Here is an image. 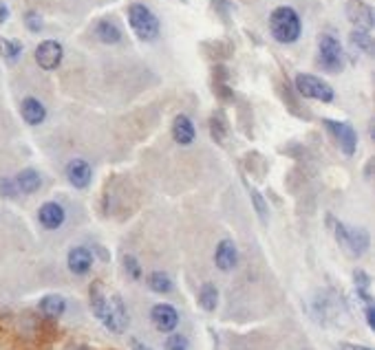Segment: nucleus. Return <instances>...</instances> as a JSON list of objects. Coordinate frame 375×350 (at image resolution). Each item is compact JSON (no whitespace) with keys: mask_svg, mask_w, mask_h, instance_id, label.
<instances>
[{"mask_svg":"<svg viewBox=\"0 0 375 350\" xmlns=\"http://www.w3.org/2000/svg\"><path fill=\"white\" fill-rule=\"evenodd\" d=\"M25 25L31 33L42 31V18L38 16V11H27L25 13Z\"/></svg>","mask_w":375,"mask_h":350,"instance_id":"28","label":"nucleus"},{"mask_svg":"<svg viewBox=\"0 0 375 350\" xmlns=\"http://www.w3.org/2000/svg\"><path fill=\"white\" fill-rule=\"evenodd\" d=\"M196 137L194 123L188 115H177L172 121V139L179 145H190Z\"/></svg>","mask_w":375,"mask_h":350,"instance_id":"15","label":"nucleus"},{"mask_svg":"<svg viewBox=\"0 0 375 350\" xmlns=\"http://www.w3.org/2000/svg\"><path fill=\"white\" fill-rule=\"evenodd\" d=\"M199 304H201L203 310L212 313L214 308L219 306V289L214 286V284H210V282H206V284L199 289Z\"/></svg>","mask_w":375,"mask_h":350,"instance_id":"21","label":"nucleus"},{"mask_svg":"<svg viewBox=\"0 0 375 350\" xmlns=\"http://www.w3.org/2000/svg\"><path fill=\"white\" fill-rule=\"evenodd\" d=\"M131 350H153V348L144 342H139L137 337H131Z\"/></svg>","mask_w":375,"mask_h":350,"instance_id":"31","label":"nucleus"},{"mask_svg":"<svg viewBox=\"0 0 375 350\" xmlns=\"http://www.w3.org/2000/svg\"><path fill=\"white\" fill-rule=\"evenodd\" d=\"M0 55H3L7 62H16L23 55V44L18 40L0 38Z\"/></svg>","mask_w":375,"mask_h":350,"instance_id":"24","label":"nucleus"},{"mask_svg":"<svg viewBox=\"0 0 375 350\" xmlns=\"http://www.w3.org/2000/svg\"><path fill=\"white\" fill-rule=\"evenodd\" d=\"M66 350H91V348L84 346V344H73V346H69Z\"/></svg>","mask_w":375,"mask_h":350,"instance_id":"35","label":"nucleus"},{"mask_svg":"<svg viewBox=\"0 0 375 350\" xmlns=\"http://www.w3.org/2000/svg\"><path fill=\"white\" fill-rule=\"evenodd\" d=\"M150 320L159 333H172L179 324V313L170 304H155L150 310Z\"/></svg>","mask_w":375,"mask_h":350,"instance_id":"10","label":"nucleus"},{"mask_svg":"<svg viewBox=\"0 0 375 350\" xmlns=\"http://www.w3.org/2000/svg\"><path fill=\"white\" fill-rule=\"evenodd\" d=\"M214 262L221 271H232L239 265V249L234 245V241L230 238H223V241L217 245V251H214Z\"/></svg>","mask_w":375,"mask_h":350,"instance_id":"13","label":"nucleus"},{"mask_svg":"<svg viewBox=\"0 0 375 350\" xmlns=\"http://www.w3.org/2000/svg\"><path fill=\"white\" fill-rule=\"evenodd\" d=\"M148 286H150V291L166 296V293L172 291V278H170L166 271H153L148 275Z\"/></svg>","mask_w":375,"mask_h":350,"instance_id":"22","label":"nucleus"},{"mask_svg":"<svg viewBox=\"0 0 375 350\" xmlns=\"http://www.w3.org/2000/svg\"><path fill=\"white\" fill-rule=\"evenodd\" d=\"M323 123L331 133V137L338 141V145H340V150L347 157H353L355 150H358V133H355V128L347 121H338V119H325Z\"/></svg>","mask_w":375,"mask_h":350,"instance_id":"7","label":"nucleus"},{"mask_svg":"<svg viewBox=\"0 0 375 350\" xmlns=\"http://www.w3.org/2000/svg\"><path fill=\"white\" fill-rule=\"evenodd\" d=\"M335 231V241L347 253L351 255H362L369 249V234L367 229H355V227H347L345 223H335L333 225Z\"/></svg>","mask_w":375,"mask_h":350,"instance_id":"6","label":"nucleus"},{"mask_svg":"<svg viewBox=\"0 0 375 350\" xmlns=\"http://www.w3.org/2000/svg\"><path fill=\"white\" fill-rule=\"evenodd\" d=\"M318 66L327 73H340L345 68L343 44L331 33H323L318 40Z\"/></svg>","mask_w":375,"mask_h":350,"instance_id":"4","label":"nucleus"},{"mask_svg":"<svg viewBox=\"0 0 375 350\" xmlns=\"http://www.w3.org/2000/svg\"><path fill=\"white\" fill-rule=\"evenodd\" d=\"M66 265H69L71 273L86 275L93 267V251L86 249V247H73L66 255Z\"/></svg>","mask_w":375,"mask_h":350,"instance_id":"14","label":"nucleus"},{"mask_svg":"<svg viewBox=\"0 0 375 350\" xmlns=\"http://www.w3.org/2000/svg\"><path fill=\"white\" fill-rule=\"evenodd\" d=\"M129 25L133 29V33L139 40L144 42H153L159 38V31H162V25H159V18L153 13L150 7L141 5V3H133L129 7Z\"/></svg>","mask_w":375,"mask_h":350,"instance_id":"3","label":"nucleus"},{"mask_svg":"<svg viewBox=\"0 0 375 350\" xmlns=\"http://www.w3.org/2000/svg\"><path fill=\"white\" fill-rule=\"evenodd\" d=\"M64 49L58 40H44L35 49V62L42 71H56L62 64Z\"/></svg>","mask_w":375,"mask_h":350,"instance_id":"8","label":"nucleus"},{"mask_svg":"<svg viewBox=\"0 0 375 350\" xmlns=\"http://www.w3.org/2000/svg\"><path fill=\"white\" fill-rule=\"evenodd\" d=\"M349 40H351L353 47H358V49L364 51L367 55H373V38H371V31L355 29V31H351Z\"/></svg>","mask_w":375,"mask_h":350,"instance_id":"23","label":"nucleus"},{"mask_svg":"<svg viewBox=\"0 0 375 350\" xmlns=\"http://www.w3.org/2000/svg\"><path fill=\"white\" fill-rule=\"evenodd\" d=\"M38 308L47 320H60L66 310V300L62 296H58V293H49V296H44L40 300Z\"/></svg>","mask_w":375,"mask_h":350,"instance_id":"17","label":"nucleus"},{"mask_svg":"<svg viewBox=\"0 0 375 350\" xmlns=\"http://www.w3.org/2000/svg\"><path fill=\"white\" fill-rule=\"evenodd\" d=\"M124 269L129 271V275L133 280H139L141 278V267L137 262V258L135 255H124Z\"/></svg>","mask_w":375,"mask_h":350,"instance_id":"27","label":"nucleus"},{"mask_svg":"<svg viewBox=\"0 0 375 350\" xmlns=\"http://www.w3.org/2000/svg\"><path fill=\"white\" fill-rule=\"evenodd\" d=\"M335 350H371L367 346H358V344H338Z\"/></svg>","mask_w":375,"mask_h":350,"instance_id":"32","label":"nucleus"},{"mask_svg":"<svg viewBox=\"0 0 375 350\" xmlns=\"http://www.w3.org/2000/svg\"><path fill=\"white\" fill-rule=\"evenodd\" d=\"M20 115L29 126H40L47 119V108L35 97H25L20 104Z\"/></svg>","mask_w":375,"mask_h":350,"instance_id":"16","label":"nucleus"},{"mask_svg":"<svg viewBox=\"0 0 375 350\" xmlns=\"http://www.w3.org/2000/svg\"><path fill=\"white\" fill-rule=\"evenodd\" d=\"M270 31L276 42L294 44L302 33L300 16L292 7H276L270 16Z\"/></svg>","mask_w":375,"mask_h":350,"instance_id":"2","label":"nucleus"},{"mask_svg":"<svg viewBox=\"0 0 375 350\" xmlns=\"http://www.w3.org/2000/svg\"><path fill=\"white\" fill-rule=\"evenodd\" d=\"M38 220H40V225L44 227V229H60L62 225H64V220H66V212H64V207L60 205V203H53V200H49V203H44V205L38 210Z\"/></svg>","mask_w":375,"mask_h":350,"instance_id":"12","label":"nucleus"},{"mask_svg":"<svg viewBox=\"0 0 375 350\" xmlns=\"http://www.w3.org/2000/svg\"><path fill=\"white\" fill-rule=\"evenodd\" d=\"M66 179L73 188L78 190H86L91 186V179H93V170H91V163L84 161V159H73L69 161L66 165Z\"/></svg>","mask_w":375,"mask_h":350,"instance_id":"11","label":"nucleus"},{"mask_svg":"<svg viewBox=\"0 0 375 350\" xmlns=\"http://www.w3.org/2000/svg\"><path fill=\"white\" fill-rule=\"evenodd\" d=\"M0 194L5 198H16L18 196V188L13 179H0Z\"/></svg>","mask_w":375,"mask_h":350,"instance_id":"29","label":"nucleus"},{"mask_svg":"<svg viewBox=\"0 0 375 350\" xmlns=\"http://www.w3.org/2000/svg\"><path fill=\"white\" fill-rule=\"evenodd\" d=\"M294 86H296V93L300 97L318 99V102H325V104L333 102V88L325 80L311 76V73H298Z\"/></svg>","mask_w":375,"mask_h":350,"instance_id":"5","label":"nucleus"},{"mask_svg":"<svg viewBox=\"0 0 375 350\" xmlns=\"http://www.w3.org/2000/svg\"><path fill=\"white\" fill-rule=\"evenodd\" d=\"M347 18L355 25V29L371 31L375 27V13L367 3H362V0H349L347 3Z\"/></svg>","mask_w":375,"mask_h":350,"instance_id":"9","label":"nucleus"},{"mask_svg":"<svg viewBox=\"0 0 375 350\" xmlns=\"http://www.w3.org/2000/svg\"><path fill=\"white\" fill-rule=\"evenodd\" d=\"M249 196H252V203H254V210H256V214L261 216L263 223H267V203H265L263 194H261V192H256L254 188H249Z\"/></svg>","mask_w":375,"mask_h":350,"instance_id":"25","label":"nucleus"},{"mask_svg":"<svg viewBox=\"0 0 375 350\" xmlns=\"http://www.w3.org/2000/svg\"><path fill=\"white\" fill-rule=\"evenodd\" d=\"M7 18H9V7L3 3V0H0V25H5Z\"/></svg>","mask_w":375,"mask_h":350,"instance_id":"33","label":"nucleus"},{"mask_svg":"<svg viewBox=\"0 0 375 350\" xmlns=\"http://www.w3.org/2000/svg\"><path fill=\"white\" fill-rule=\"evenodd\" d=\"M210 133H212V137L217 143H223L225 137H227V117H225V113L221 108L214 110L212 117H210Z\"/></svg>","mask_w":375,"mask_h":350,"instance_id":"20","label":"nucleus"},{"mask_svg":"<svg viewBox=\"0 0 375 350\" xmlns=\"http://www.w3.org/2000/svg\"><path fill=\"white\" fill-rule=\"evenodd\" d=\"M95 35L104 44H117L121 40V29L117 27V23L111 20V18H104V20L95 25Z\"/></svg>","mask_w":375,"mask_h":350,"instance_id":"19","label":"nucleus"},{"mask_svg":"<svg viewBox=\"0 0 375 350\" xmlns=\"http://www.w3.org/2000/svg\"><path fill=\"white\" fill-rule=\"evenodd\" d=\"M214 3V7L217 9H221V11H227V9H232V0H212Z\"/></svg>","mask_w":375,"mask_h":350,"instance_id":"34","label":"nucleus"},{"mask_svg":"<svg viewBox=\"0 0 375 350\" xmlns=\"http://www.w3.org/2000/svg\"><path fill=\"white\" fill-rule=\"evenodd\" d=\"M364 315H367L369 328H375V306L373 304H364Z\"/></svg>","mask_w":375,"mask_h":350,"instance_id":"30","label":"nucleus"},{"mask_svg":"<svg viewBox=\"0 0 375 350\" xmlns=\"http://www.w3.org/2000/svg\"><path fill=\"white\" fill-rule=\"evenodd\" d=\"M166 350H190V342L186 335H170L166 339Z\"/></svg>","mask_w":375,"mask_h":350,"instance_id":"26","label":"nucleus"},{"mask_svg":"<svg viewBox=\"0 0 375 350\" xmlns=\"http://www.w3.org/2000/svg\"><path fill=\"white\" fill-rule=\"evenodd\" d=\"M88 302H91V310L93 315L109 328L113 333H124L129 326V310L124 300L117 296H109L104 291V284L100 280H95L91 286H88Z\"/></svg>","mask_w":375,"mask_h":350,"instance_id":"1","label":"nucleus"},{"mask_svg":"<svg viewBox=\"0 0 375 350\" xmlns=\"http://www.w3.org/2000/svg\"><path fill=\"white\" fill-rule=\"evenodd\" d=\"M13 181H16L18 192H23V194H35V192L40 190V186H42L40 174L35 172L33 168H25V170H20Z\"/></svg>","mask_w":375,"mask_h":350,"instance_id":"18","label":"nucleus"}]
</instances>
